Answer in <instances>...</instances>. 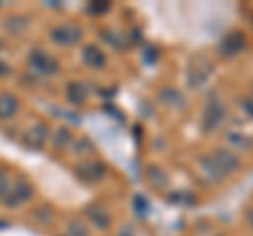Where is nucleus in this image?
Wrapping results in <instances>:
<instances>
[{
  "label": "nucleus",
  "mask_w": 253,
  "mask_h": 236,
  "mask_svg": "<svg viewBox=\"0 0 253 236\" xmlns=\"http://www.w3.org/2000/svg\"><path fill=\"white\" fill-rule=\"evenodd\" d=\"M30 196H32V186L26 182V179H15V182H11L9 194L4 196V202H6V207H19V204L26 202Z\"/></svg>",
  "instance_id": "f257e3e1"
},
{
  "label": "nucleus",
  "mask_w": 253,
  "mask_h": 236,
  "mask_svg": "<svg viewBox=\"0 0 253 236\" xmlns=\"http://www.w3.org/2000/svg\"><path fill=\"white\" fill-rule=\"evenodd\" d=\"M81 34H83L81 28L72 26V23H63V26L53 30V40L68 46V44H74V42L81 40Z\"/></svg>",
  "instance_id": "f03ea898"
},
{
  "label": "nucleus",
  "mask_w": 253,
  "mask_h": 236,
  "mask_svg": "<svg viewBox=\"0 0 253 236\" xmlns=\"http://www.w3.org/2000/svg\"><path fill=\"white\" fill-rule=\"evenodd\" d=\"M30 64L36 72H42V74H55L57 72V61H55L51 55H46L44 51H36L34 55L30 57Z\"/></svg>",
  "instance_id": "7ed1b4c3"
},
{
  "label": "nucleus",
  "mask_w": 253,
  "mask_h": 236,
  "mask_svg": "<svg viewBox=\"0 0 253 236\" xmlns=\"http://www.w3.org/2000/svg\"><path fill=\"white\" fill-rule=\"evenodd\" d=\"M213 160H215L217 169L221 171V175H226V173H236L241 169V160L228 150H217L215 156H213Z\"/></svg>",
  "instance_id": "20e7f679"
},
{
  "label": "nucleus",
  "mask_w": 253,
  "mask_h": 236,
  "mask_svg": "<svg viewBox=\"0 0 253 236\" xmlns=\"http://www.w3.org/2000/svg\"><path fill=\"white\" fill-rule=\"evenodd\" d=\"M226 118V110H224V106L221 104H211L209 108H207V112H205V129L207 131H213L215 127H219L221 124V120Z\"/></svg>",
  "instance_id": "39448f33"
},
{
  "label": "nucleus",
  "mask_w": 253,
  "mask_h": 236,
  "mask_svg": "<svg viewBox=\"0 0 253 236\" xmlns=\"http://www.w3.org/2000/svg\"><path fill=\"white\" fill-rule=\"evenodd\" d=\"M19 101L11 93H0V120H9L17 114Z\"/></svg>",
  "instance_id": "423d86ee"
},
{
  "label": "nucleus",
  "mask_w": 253,
  "mask_h": 236,
  "mask_svg": "<svg viewBox=\"0 0 253 236\" xmlns=\"http://www.w3.org/2000/svg\"><path fill=\"white\" fill-rule=\"evenodd\" d=\"M219 49H221V55H239L245 49V38H243V34L234 32L230 36H226Z\"/></svg>",
  "instance_id": "0eeeda50"
},
{
  "label": "nucleus",
  "mask_w": 253,
  "mask_h": 236,
  "mask_svg": "<svg viewBox=\"0 0 253 236\" xmlns=\"http://www.w3.org/2000/svg\"><path fill=\"white\" fill-rule=\"evenodd\" d=\"M78 175L83 179H86V182H97V179H101L106 175V167L99 162H89V164H84V167L78 169Z\"/></svg>",
  "instance_id": "6e6552de"
},
{
  "label": "nucleus",
  "mask_w": 253,
  "mask_h": 236,
  "mask_svg": "<svg viewBox=\"0 0 253 236\" xmlns=\"http://www.w3.org/2000/svg\"><path fill=\"white\" fill-rule=\"evenodd\" d=\"M83 57L86 61V66H91V68H104L106 66V55L101 53L97 46H86Z\"/></svg>",
  "instance_id": "1a4fd4ad"
},
{
  "label": "nucleus",
  "mask_w": 253,
  "mask_h": 236,
  "mask_svg": "<svg viewBox=\"0 0 253 236\" xmlns=\"http://www.w3.org/2000/svg\"><path fill=\"white\" fill-rule=\"evenodd\" d=\"M89 217H91V222L99 228V230H106V228L110 226V215H108V211L106 209H101L97 207V204H93V207H89Z\"/></svg>",
  "instance_id": "9d476101"
},
{
  "label": "nucleus",
  "mask_w": 253,
  "mask_h": 236,
  "mask_svg": "<svg viewBox=\"0 0 253 236\" xmlns=\"http://www.w3.org/2000/svg\"><path fill=\"white\" fill-rule=\"evenodd\" d=\"M11 188V175L6 171H0V200H4V196L9 194Z\"/></svg>",
  "instance_id": "9b49d317"
},
{
  "label": "nucleus",
  "mask_w": 253,
  "mask_h": 236,
  "mask_svg": "<svg viewBox=\"0 0 253 236\" xmlns=\"http://www.w3.org/2000/svg\"><path fill=\"white\" fill-rule=\"evenodd\" d=\"M68 236H89V230L81 222H72L68 228Z\"/></svg>",
  "instance_id": "f8f14e48"
},
{
  "label": "nucleus",
  "mask_w": 253,
  "mask_h": 236,
  "mask_svg": "<svg viewBox=\"0 0 253 236\" xmlns=\"http://www.w3.org/2000/svg\"><path fill=\"white\" fill-rule=\"evenodd\" d=\"M70 99L76 101V104H81L84 99V91L81 89V84H70Z\"/></svg>",
  "instance_id": "ddd939ff"
},
{
  "label": "nucleus",
  "mask_w": 253,
  "mask_h": 236,
  "mask_svg": "<svg viewBox=\"0 0 253 236\" xmlns=\"http://www.w3.org/2000/svg\"><path fill=\"white\" fill-rule=\"evenodd\" d=\"M55 137H57V139H55V146L63 148V146H66L68 141H70V133H68L66 129H59V131H57V135H55Z\"/></svg>",
  "instance_id": "4468645a"
},
{
  "label": "nucleus",
  "mask_w": 253,
  "mask_h": 236,
  "mask_svg": "<svg viewBox=\"0 0 253 236\" xmlns=\"http://www.w3.org/2000/svg\"><path fill=\"white\" fill-rule=\"evenodd\" d=\"M135 209H137V213H148V200L144 198V196H135Z\"/></svg>",
  "instance_id": "2eb2a0df"
}]
</instances>
